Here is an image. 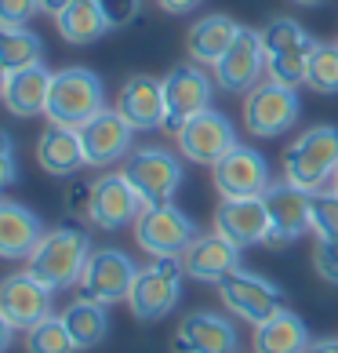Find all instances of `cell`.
<instances>
[{"label": "cell", "mask_w": 338, "mask_h": 353, "mask_svg": "<svg viewBox=\"0 0 338 353\" xmlns=\"http://www.w3.org/2000/svg\"><path fill=\"white\" fill-rule=\"evenodd\" d=\"M91 237L76 226H59L47 230L41 244L33 248V255L25 259V273H33L36 281L51 292H62L70 284H81V273L91 259Z\"/></svg>", "instance_id": "6da1fadb"}, {"label": "cell", "mask_w": 338, "mask_h": 353, "mask_svg": "<svg viewBox=\"0 0 338 353\" xmlns=\"http://www.w3.org/2000/svg\"><path fill=\"white\" fill-rule=\"evenodd\" d=\"M338 168V128L335 124H317L306 128L288 150H284V182L317 193L331 182Z\"/></svg>", "instance_id": "7a4b0ae2"}, {"label": "cell", "mask_w": 338, "mask_h": 353, "mask_svg": "<svg viewBox=\"0 0 338 353\" xmlns=\"http://www.w3.org/2000/svg\"><path fill=\"white\" fill-rule=\"evenodd\" d=\"M102 110H106V88H102V81L91 70L70 66V70L51 77L47 110H44V117L51 124L81 128Z\"/></svg>", "instance_id": "3957f363"}, {"label": "cell", "mask_w": 338, "mask_h": 353, "mask_svg": "<svg viewBox=\"0 0 338 353\" xmlns=\"http://www.w3.org/2000/svg\"><path fill=\"white\" fill-rule=\"evenodd\" d=\"M182 259H153L149 266H138V277L127 295V310L135 313V321H160L178 306L182 295Z\"/></svg>", "instance_id": "277c9868"}, {"label": "cell", "mask_w": 338, "mask_h": 353, "mask_svg": "<svg viewBox=\"0 0 338 353\" xmlns=\"http://www.w3.org/2000/svg\"><path fill=\"white\" fill-rule=\"evenodd\" d=\"M197 237L200 233L193 226V219L178 212L175 204H146L135 219V241L153 259H182Z\"/></svg>", "instance_id": "5b68a950"}, {"label": "cell", "mask_w": 338, "mask_h": 353, "mask_svg": "<svg viewBox=\"0 0 338 353\" xmlns=\"http://www.w3.org/2000/svg\"><path fill=\"white\" fill-rule=\"evenodd\" d=\"M302 113V99L298 91L277 81H258L248 95H244V128L255 139H277L291 124H298Z\"/></svg>", "instance_id": "8992f818"}, {"label": "cell", "mask_w": 338, "mask_h": 353, "mask_svg": "<svg viewBox=\"0 0 338 353\" xmlns=\"http://www.w3.org/2000/svg\"><path fill=\"white\" fill-rule=\"evenodd\" d=\"M218 288V299L226 303V310L233 317L248 321V324H262L269 317H277L284 310V292L273 281L258 277V273L237 266L233 273H226L222 281L215 284Z\"/></svg>", "instance_id": "52a82bcc"}, {"label": "cell", "mask_w": 338, "mask_h": 353, "mask_svg": "<svg viewBox=\"0 0 338 353\" xmlns=\"http://www.w3.org/2000/svg\"><path fill=\"white\" fill-rule=\"evenodd\" d=\"M135 277H138V266L127 259V252L98 248V252H91L87 266L81 273V299H91V303H102V306L127 303Z\"/></svg>", "instance_id": "ba28073f"}, {"label": "cell", "mask_w": 338, "mask_h": 353, "mask_svg": "<svg viewBox=\"0 0 338 353\" xmlns=\"http://www.w3.org/2000/svg\"><path fill=\"white\" fill-rule=\"evenodd\" d=\"M124 175L146 204H171V197L182 186V161L171 150L146 146V150L127 153Z\"/></svg>", "instance_id": "9c48e42d"}, {"label": "cell", "mask_w": 338, "mask_h": 353, "mask_svg": "<svg viewBox=\"0 0 338 353\" xmlns=\"http://www.w3.org/2000/svg\"><path fill=\"white\" fill-rule=\"evenodd\" d=\"M164 128L178 135L197 113L211 110V77L200 66H175L164 77Z\"/></svg>", "instance_id": "30bf717a"}, {"label": "cell", "mask_w": 338, "mask_h": 353, "mask_svg": "<svg viewBox=\"0 0 338 353\" xmlns=\"http://www.w3.org/2000/svg\"><path fill=\"white\" fill-rule=\"evenodd\" d=\"M146 201L138 197V190L127 182L124 172H113V175H102L91 182V193H87V219L95 222L98 230H124V226H135V219L142 215Z\"/></svg>", "instance_id": "8fae6325"}, {"label": "cell", "mask_w": 338, "mask_h": 353, "mask_svg": "<svg viewBox=\"0 0 338 353\" xmlns=\"http://www.w3.org/2000/svg\"><path fill=\"white\" fill-rule=\"evenodd\" d=\"M178 139V153L193 164H207L215 168L222 157L237 146V132H233L229 117L218 110H204L175 135Z\"/></svg>", "instance_id": "7c38bea8"}, {"label": "cell", "mask_w": 338, "mask_h": 353, "mask_svg": "<svg viewBox=\"0 0 338 353\" xmlns=\"http://www.w3.org/2000/svg\"><path fill=\"white\" fill-rule=\"evenodd\" d=\"M215 175V190L226 197H262L269 190V164L266 157L251 150V146H233L222 161L211 168Z\"/></svg>", "instance_id": "4fadbf2b"}, {"label": "cell", "mask_w": 338, "mask_h": 353, "mask_svg": "<svg viewBox=\"0 0 338 353\" xmlns=\"http://www.w3.org/2000/svg\"><path fill=\"white\" fill-rule=\"evenodd\" d=\"M240 335L233 321L211 310H197L178 321L171 335V353H237Z\"/></svg>", "instance_id": "5bb4252c"}, {"label": "cell", "mask_w": 338, "mask_h": 353, "mask_svg": "<svg viewBox=\"0 0 338 353\" xmlns=\"http://www.w3.org/2000/svg\"><path fill=\"white\" fill-rule=\"evenodd\" d=\"M266 70V48L262 37L255 30L237 33V41L229 44V51L215 62V84L222 91H233V95H248V91L258 84V77Z\"/></svg>", "instance_id": "9a60e30c"}, {"label": "cell", "mask_w": 338, "mask_h": 353, "mask_svg": "<svg viewBox=\"0 0 338 353\" xmlns=\"http://www.w3.org/2000/svg\"><path fill=\"white\" fill-rule=\"evenodd\" d=\"M81 132V146H84V161L91 168H106L113 161H120V157L131 153V135L135 128L124 121L116 110H102L95 113L87 124L76 128Z\"/></svg>", "instance_id": "2e32d148"}, {"label": "cell", "mask_w": 338, "mask_h": 353, "mask_svg": "<svg viewBox=\"0 0 338 353\" xmlns=\"http://www.w3.org/2000/svg\"><path fill=\"white\" fill-rule=\"evenodd\" d=\"M215 233L244 248L269 244V212L262 197H226L215 212Z\"/></svg>", "instance_id": "e0dca14e"}, {"label": "cell", "mask_w": 338, "mask_h": 353, "mask_svg": "<svg viewBox=\"0 0 338 353\" xmlns=\"http://www.w3.org/2000/svg\"><path fill=\"white\" fill-rule=\"evenodd\" d=\"M269 212V244H291L309 230V193L291 186V182H269L262 193Z\"/></svg>", "instance_id": "ac0fdd59"}, {"label": "cell", "mask_w": 338, "mask_h": 353, "mask_svg": "<svg viewBox=\"0 0 338 353\" xmlns=\"http://www.w3.org/2000/svg\"><path fill=\"white\" fill-rule=\"evenodd\" d=\"M0 313L11 321V328H25L41 324L51 317V288H44L33 273H11L0 281Z\"/></svg>", "instance_id": "d6986e66"}, {"label": "cell", "mask_w": 338, "mask_h": 353, "mask_svg": "<svg viewBox=\"0 0 338 353\" xmlns=\"http://www.w3.org/2000/svg\"><path fill=\"white\" fill-rule=\"evenodd\" d=\"M116 113L124 117L135 132H153L164 128V84L157 77H127L120 95H116Z\"/></svg>", "instance_id": "ffe728a7"}, {"label": "cell", "mask_w": 338, "mask_h": 353, "mask_svg": "<svg viewBox=\"0 0 338 353\" xmlns=\"http://www.w3.org/2000/svg\"><path fill=\"white\" fill-rule=\"evenodd\" d=\"M237 266H240V248L233 241H226L222 233H204V237H197L186 248V255H182L186 277L204 281V284H218Z\"/></svg>", "instance_id": "44dd1931"}, {"label": "cell", "mask_w": 338, "mask_h": 353, "mask_svg": "<svg viewBox=\"0 0 338 353\" xmlns=\"http://www.w3.org/2000/svg\"><path fill=\"white\" fill-rule=\"evenodd\" d=\"M44 233L47 230L36 212L0 197V259H8V263L11 259H30Z\"/></svg>", "instance_id": "7402d4cb"}, {"label": "cell", "mask_w": 338, "mask_h": 353, "mask_svg": "<svg viewBox=\"0 0 338 353\" xmlns=\"http://www.w3.org/2000/svg\"><path fill=\"white\" fill-rule=\"evenodd\" d=\"M36 164L47 175L70 179L76 168H84V146H81V132L66 124H47L44 135L36 139Z\"/></svg>", "instance_id": "603a6c76"}, {"label": "cell", "mask_w": 338, "mask_h": 353, "mask_svg": "<svg viewBox=\"0 0 338 353\" xmlns=\"http://www.w3.org/2000/svg\"><path fill=\"white\" fill-rule=\"evenodd\" d=\"M51 77H55V73H47L41 62H36V66L8 73L4 95H0V99H4V106H8V113H15V117H41L47 110Z\"/></svg>", "instance_id": "cb8c5ba5"}, {"label": "cell", "mask_w": 338, "mask_h": 353, "mask_svg": "<svg viewBox=\"0 0 338 353\" xmlns=\"http://www.w3.org/2000/svg\"><path fill=\"white\" fill-rule=\"evenodd\" d=\"M237 33H240V26L229 15H204L186 33V55L193 62H200V66H215L229 51V44L237 41Z\"/></svg>", "instance_id": "d4e9b609"}, {"label": "cell", "mask_w": 338, "mask_h": 353, "mask_svg": "<svg viewBox=\"0 0 338 353\" xmlns=\"http://www.w3.org/2000/svg\"><path fill=\"white\" fill-rule=\"evenodd\" d=\"M309 343L313 339H309V328L302 324V317L291 310H280L277 317L255 324L251 353H306Z\"/></svg>", "instance_id": "484cf974"}, {"label": "cell", "mask_w": 338, "mask_h": 353, "mask_svg": "<svg viewBox=\"0 0 338 353\" xmlns=\"http://www.w3.org/2000/svg\"><path fill=\"white\" fill-rule=\"evenodd\" d=\"M55 26L62 33V41L73 44V48H84V44H95L102 33L109 30L106 19H102V8L98 0H73L70 8H62L55 15Z\"/></svg>", "instance_id": "4316f807"}, {"label": "cell", "mask_w": 338, "mask_h": 353, "mask_svg": "<svg viewBox=\"0 0 338 353\" xmlns=\"http://www.w3.org/2000/svg\"><path fill=\"white\" fill-rule=\"evenodd\" d=\"M62 321H66L76 350H91V346H98L102 339L109 335V313H106V306L91 303V299H76V303H70L66 313H62Z\"/></svg>", "instance_id": "83f0119b"}, {"label": "cell", "mask_w": 338, "mask_h": 353, "mask_svg": "<svg viewBox=\"0 0 338 353\" xmlns=\"http://www.w3.org/2000/svg\"><path fill=\"white\" fill-rule=\"evenodd\" d=\"M44 59L41 37L25 26H0V70L15 73L25 66H36Z\"/></svg>", "instance_id": "f1b7e54d"}, {"label": "cell", "mask_w": 338, "mask_h": 353, "mask_svg": "<svg viewBox=\"0 0 338 353\" xmlns=\"http://www.w3.org/2000/svg\"><path fill=\"white\" fill-rule=\"evenodd\" d=\"M320 41L313 37V41L298 44V48H288V51H277V55H266V73L269 81L277 84H288V88H298L306 84V70H309V55H313V48Z\"/></svg>", "instance_id": "f546056e"}, {"label": "cell", "mask_w": 338, "mask_h": 353, "mask_svg": "<svg viewBox=\"0 0 338 353\" xmlns=\"http://www.w3.org/2000/svg\"><path fill=\"white\" fill-rule=\"evenodd\" d=\"M25 353H76V343L62 317H44L25 332Z\"/></svg>", "instance_id": "4dcf8cb0"}, {"label": "cell", "mask_w": 338, "mask_h": 353, "mask_svg": "<svg viewBox=\"0 0 338 353\" xmlns=\"http://www.w3.org/2000/svg\"><path fill=\"white\" fill-rule=\"evenodd\" d=\"M306 88L320 95H338V44H317L309 55L306 70Z\"/></svg>", "instance_id": "1f68e13d"}, {"label": "cell", "mask_w": 338, "mask_h": 353, "mask_svg": "<svg viewBox=\"0 0 338 353\" xmlns=\"http://www.w3.org/2000/svg\"><path fill=\"white\" fill-rule=\"evenodd\" d=\"M309 233H317V241H338V193L328 186L309 193Z\"/></svg>", "instance_id": "d6a6232c"}, {"label": "cell", "mask_w": 338, "mask_h": 353, "mask_svg": "<svg viewBox=\"0 0 338 353\" xmlns=\"http://www.w3.org/2000/svg\"><path fill=\"white\" fill-rule=\"evenodd\" d=\"M258 37H262V48H266V55H277V51H288V48H298V44H306V41H313L302 26H298L295 19H269L262 30H258Z\"/></svg>", "instance_id": "836d02e7"}, {"label": "cell", "mask_w": 338, "mask_h": 353, "mask_svg": "<svg viewBox=\"0 0 338 353\" xmlns=\"http://www.w3.org/2000/svg\"><path fill=\"white\" fill-rule=\"evenodd\" d=\"M313 266H317V273L328 284H338V241H317Z\"/></svg>", "instance_id": "e575fe53"}, {"label": "cell", "mask_w": 338, "mask_h": 353, "mask_svg": "<svg viewBox=\"0 0 338 353\" xmlns=\"http://www.w3.org/2000/svg\"><path fill=\"white\" fill-rule=\"evenodd\" d=\"M36 11L41 0H0V26H25Z\"/></svg>", "instance_id": "d590c367"}, {"label": "cell", "mask_w": 338, "mask_h": 353, "mask_svg": "<svg viewBox=\"0 0 338 353\" xmlns=\"http://www.w3.org/2000/svg\"><path fill=\"white\" fill-rule=\"evenodd\" d=\"M98 8L109 30H120V26H127L138 15V0H98Z\"/></svg>", "instance_id": "8d00e7d4"}, {"label": "cell", "mask_w": 338, "mask_h": 353, "mask_svg": "<svg viewBox=\"0 0 338 353\" xmlns=\"http://www.w3.org/2000/svg\"><path fill=\"white\" fill-rule=\"evenodd\" d=\"M19 179V164H15V153H0V193L8 186H15Z\"/></svg>", "instance_id": "74e56055"}, {"label": "cell", "mask_w": 338, "mask_h": 353, "mask_svg": "<svg viewBox=\"0 0 338 353\" xmlns=\"http://www.w3.org/2000/svg\"><path fill=\"white\" fill-rule=\"evenodd\" d=\"M204 0H157V8H164L167 15H186V11L200 8Z\"/></svg>", "instance_id": "f35d334b"}, {"label": "cell", "mask_w": 338, "mask_h": 353, "mask_svg": "<svg viewBox=\"0 0 338 353\" xmlns=\"http://www.w3.org/2000/svg\"><path fill=\"white\" fill-rule=\"evenodd\" d=\"M11 343H15V328H11V321L0 313V353H8Z\"/></svg>", "instance_id": "ab89813d"}, {"label": "cell", "mask_w": 338, "mask_h": 353, "mask_svg": "<svg viewBox=\"0 0 338 353\" xmlns=\"http://www.w3.org/2000/svg\"><path fill=\"white\" fill-rule=\"evenodd\" d=\"M306 353H338V339H317L306 346Z\"/></svg>", "instance_id": "60d3db41"}, {"label": "cell", "mask_w": 338, "mask_h": 353, "mask_svg": "<svg viewBox=\"0 0 338 353\" xmlns=\"http://www.w3.org/2000/svg\"><path fill=\"white\" fill-rule=\"evenodd\" d=\"M73 0H41V11H47V15H59L62 8H70Z\"/></svg>", "instance_id": "b9f144b4"}, {"label": "cell", "mask_w": 338, "mask_h": 353, "mask_svg": "<svg viewBox=\"0 0 338 353\" xmlns=\"http://www.w3.org/2000/svg\"><path fill=\"white\" fill-rule=\"evenodd\" d=\"M0 153H15V139H11L4 128H0Z\"/></svg>", "instance_id": "7bdbcfd3"}, {"label": "cell", "mask_w": 338, "mask_h": 353, "mask_svg": "<svg viewBox=\"0 0 338 353\" xmlns=\"http://www.w3.org/2000/svg\"><path fill=\"white\" fill-rule=\"evenodd\" d=\"M295 4H306V8H320V4H328V0H295Z\"/></svg>", "instance_id": "ee69618b"}, {"label": "cell", "mask_w": 338, "mask_h": 353, "mask_svg": "<svg viewBox=\"0 0 338 353\" xmlns=\"http://www.w3.org/2000/svg\"><path fill=\"white\" fill-rule=\"evenodd\" d=\"M4 81H8V70H0V95H4Z\"/></svg>", "instance_id": "f6af8a7d"}, {"label": "cell", "mask_w": 338, "mask_h": 353, "mask_svg": "<svg viewBox=\"0 0 338 353\" xmlns=\"http://www.w3.org/2000/svg\"><path fill=\"white\" fill-rule=\"evenodd\" d=\"M331 190L338 193V168H335V175H331Z\"/></svg>", "instance_id": "bcb514c9"}]
</instances>
